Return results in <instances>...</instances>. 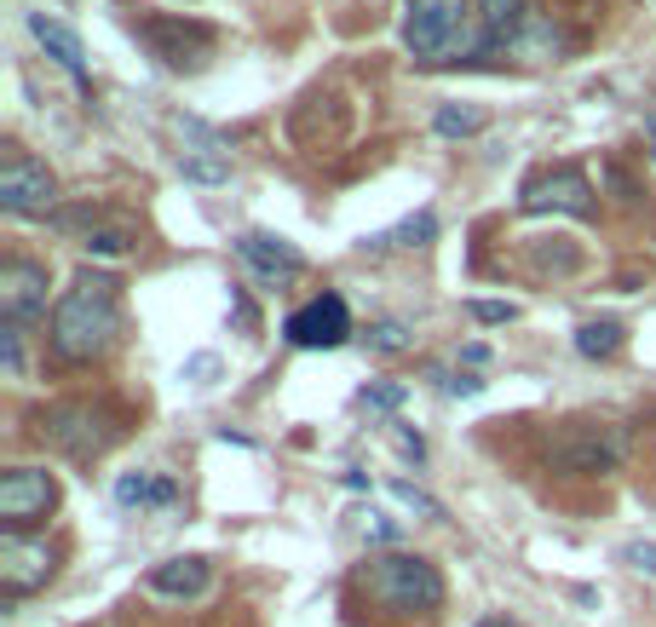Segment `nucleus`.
I'll return each mask as SVG.
<instances>
[{
    "label": "nucleus",
    "instance_id": "nucleus-26",
    "mask_svg": "<svg viewBox=\"0 0 656 627\" xmlns=\"http://www.w3.org/2000/svg\"><path fill=\"white\" fill-rule=\"evenodd\" d=\"M392 495H398V501H403L409 512H421V518H444V507H438V501H432L426 489H415L409 478H392Z\"/></svg>",
    "mask_w": 656,
    "mask_h": 627
},
{
    "label": "nucleus",
    "instance_id": "nucleus-21",
    "mask_svg": "<svg viewBox=\"0 0 656 627\" xmlns=\"http://www.w3.org/2000/svg\"><path fill=\"white\" fill-rule=\"evenodd\" d=\"M432 127H438L444 139H472V133H484V127H490V116H484L478 104H444V110L432 116Z\"/></svg>",
    "mask_w": 656,
    "mask_h": 627
},
{
    "label": "nucleus",
    "instance_id": "nucleus-12",
    "mask_svg": "<svg viewBox=\"0 0 656 627\" xmlns=\"http://www.w3.org/2000/svg\"><path fill=\"white\" fill-rule=\"evenodd\" d=\"M236 259H242L259 282H271V288H282V282H294L305 271L300 248H294V242H282V236H265V231L236 236Z\"/></svg>",
    "mask_w": 656,
    "mask_h": 627
},
{
    "label": "nucleus",
    "instance_id": "nucleus-30",
    "mask_svg": "<svg viewBox=\"0 0 656 627\" xmlns=\"http://www.w3.org/2000/svg\"><path fill=\"white\" fill-rule=\"evenodd\" d=\"M213 374H219V357H213V351H202V357H190L185 363V380H196V386H208Z\"/></svg>",
    "mask_w": 656,
    "mask_h": 627
},
{
    "label": "nucleus",
    "instance_id": "nucleus-16",
    "mask_svg": "<svg viewBox=\"0 0 656 627\" xmlns=\"http://www.w3.org/2000/svg\"><path fill=\"white\" fill-rule=\"evenodd\" d=\"M213 581V564L202 553H185V558H167L150 570V593H162V599H196V593H208Z\"/></svg>",
    "mask_w": 656,
    "mask_h": 627
},
{
    "label": "nucleus",
    "instance_id": "nucleus-7",
    "mask_svg": "<svg viewBox=\"0 0 656 627\" xmlns=\"http://www.w3.org/2000/svg\"><path fill=\"white\" fill-rule=\"evenodd\" d=\"M282 334H288V346H300V351H334L352 340V311H346L340 294H317L311 305L288 311Z\"/></svg>",
    "mask_w": 656,
    "mask_h": 627
},
{
    "label": "nucleus",
    "instance_id": "nucleus-5",
    "mask_svg": "<svg viewBox=\"0 0 656 627\" xmlns=\"http://www.w3.org/2000/svg\"><path fill=\"white\" fill-rule=\"evenodd\" d=\"M41 438L58 455H70V461H93L98 449L110 443V420L93 403H52L47 415H41Z\"/></svg>",
    "mask_w": 656,
    "mask_h": 627
},
{
    "label": "nucleus",
    "instance_id": "nucleus-8",
    "mask_svg": "<svg viewBox=\"0 0 656 627\" xmlns=\"http://www.w3.org/2000/svg\"><path fill=\"white\" fill-rule=\"evenodd\" d=\"M58 570V553H52L47 541H35V535H6L0 541V587H6V599H29V593H41Z\"/></svg>",
    "mask_w": 656,
    "mask_h": 627
},
{
    "label": "nucleus",
    "instance_id": "nucleus-24",
    "mask_svg": "<svg viewBox=\"0 0 656 627\" xmlns=\"http://www.w3.org/2000/svg\"><path fill=\"white\" fill-rule=\"evenodd\" d=\"M127 248H133V236L116 231V225H104V231H87V254H98V259H121Z\"/></svg>",
    "mask_w": 656,
    "mask_h": 627
},
{
    "label": "nucleus",
    "instance_id": "nucleus-19",
    "mask_svg": "<svg viewBox=\"0 0 656 627\" xmlns=\"http://www.w3.org/2000/svg\"><path fill=\"white\" fill-rule=\"evenodd\" d=\"M116 501L121 507H179V484H173V478H156V472H121Z\"/></svg>",
    "mask_w": 656,
    "mask_h": 627
},
{
    "label": "nucleus",
    "instance_id": "nucleus-15",
    "mask_svg": "<svg viewBox=\"0 0 656 627\" xmlns=\"http://www.w3.org/2000/svg\"><path fill=\"white\" fill-rule=\"evenodd\" d=\"M524 18H530V6L524 0H478V18H472V35H478V58H490V52H501L507 58V47H513V35L524 29Z\"/></svg>",
    "mask_w": 656,
    "mask_h": 627
},
{
    "label": "nucleus",
    "instance_id": "nucleus-31",
    "mask_svg": "<svg viewBox=\"0 0 656 627\" xmlns=\"http://www.w3.org/2000/svg\"><path fill=\"white\" fill-rule=\"evenodd\" d=\"M444 392L449 397H478V392H484V380H478V374H449Z\"/></svg>",
    "mask_w": 656,
    "mask_h": 627
},
{
    "label": "nucleus",
    "instance_id": "nucleus-25",
    "mask_svg": "<svg viewBox=\"0 0 656 627\" xmlns=\"http://www.w3.org/2000/svg\"><path fill=\"white\" fill-rule=\"evenodd\" d=\"M357 403H363V409H375V415H392V409H403V386H392V380L363 386V392H357Z\"/></svg>",
    "mask_w": 656,
    "mask_h": 627
},
{
    "label": "nucleus",
    "instance_id": "nucleus-28",
    "mask_svg": "<svg viewBox=\"0 0 656 627\" xmlns=\"http://www.w3.org/2000/svg\"><path fill=\"white\" fill-rule=\"evenodd\" d=\"M0 357H6V374H24V346H18V323L0 328Z\"/></svg>",
    "mask_w": 656,
    "mask_h": 627
},
{
    "label": "nucleus",
    "instance_id": "nucleus-27",
    "mask_svg": "<svg viewBox=\"0 0 656 627\" xmlns=\"http://www.w3.org/2000/svg\"><path fill=\"white\" fill-rule=\"evenodd\" d=\"M622 564L639 570V576H656V541H628V547H622Z\"/></svg>",
    "mask_w": 656,
    "mask_h": 627
},
{
    "label": "nucleus",
    "instance_id": "nucleus-13",
    "mask_svg": "<svg viewBox=\"0 0 656 627\" xmlns=\"http://www.w3.org/2000/svg\"><path fill=\"white\" fill-rule=\"evenodd\" d=\"M144 41L156 47L162 64H173V70H196V64H202V52L213 47V29L179 24V18H150V24H144Z\"/></svg>",
    "mask_w": 656,
    "mask_h": 627
},
{
    "label": "nucleus",
    "instance_id": "nucleus-32",
    "mask_svg": "<svg viewBox=\"0 0 656 627\" xmlns=\"http://www.w3.org/2000/svg\"><path fill=\"white\" fill-rule=\"evenodd\" d=\"M363 535H369V541H398V524L380 518V512H369V518H363Z\"/></svg>",
    "mask_w": 656,
    "mask_h": 627
},
{
    "label": "nucleus",
    "instance_id": "nucleus-29",
    "mask_svg": "<svg viewBox=\"0 0 656 627\" xmlns=\"http://www.w3.org/2000/svg\"><path fill=\"white\" fill-rule=\"evenodd\" d=\"M467 311L478 317V323H513V317H518L513 305H501V300H472Z\"/></svg>",
    "mask_w": 656,
    "mask_h": 627
},
{
    "label": "nucleus",
    "instance_id": "nucleus-6",
    "mask_svg": "<svg viewBox=\"0 0 656 627\" xmlns=\"http://www.w3.org/2000/svg\"><path fill=\"white\" fill-rule=\"evenodd\" d=\"M58 507V484H52V472L41 466H12L6 478H0V524L6 535H24L35 518H47Z\"/></svg>",
    "mask_w": 656,
    "mask_h": 627
},
{
    "label": "nucleus",
    "instance_id": "nucleus-20",
    "mask_svg": "<svg viewBox=\"0 0 656 627\" xmlns=\"http://www.w3.org/2000/svg\"><path fill=\"white\" fill-rule=\"evenodd\" d=\"M432 236H438V219H432V213L421 208V213H409V219H403L398 231L363 236V248H369V254H386V248H426Z\"/></svg>",
    "mask_w": 656,
    "mask_h": 627
},
{
    "label": "nucleus",
    "instance_id": "nucleus-2",
    "mask_svg": "<svg viewBox=\"0 0 656 627\" xmlns=\"http://www.w3.org/2000/svg\"><path fill=\"white\" fill-rule=\"evenodd\" d=\"M363 593L369 604H380L386 616H432L438 604H444V576H438V564L421 553H380L363 564Z\"/></svg>",
    "mask_w": 656,
    "mask_h": 627
},
{
    "label": "nucleus",
    "instance_id": "nucleus-3",
    "mask_svg": "<svg viewBox=\"0 0 656 627\" xmlns=\"http://www.w3.org/2000/svg\"><path fill=\"white\" fill-rule=\"evenodd\" d=\"M467 18H478L467 0H409L403 6V47L421 64L478 58V35H467Z\"/></svg>",
    "mask_w": 656,
    "mask_h": 627
},
{
    "label": "nucleus",
    "instance_id": "nucleus-11",
    "mask_svg": "<svg viewBox=\"0 0 656 627\" xmlns=\"http://www.w3.org/2000/svg\"><path fill=\"white\" fill-rule=\"evenodd\" d=\"M0 311H6V323H18V328L47 317V265L6 259L0 265Z\"/></svg>",
    "mask_w": 656,
    "mask_h": 627
},
{
    "label": "nucleus",
    "instance_id": "nucleus-1",
    "mask_svg": "<svg viewBox=\"0 0 656 627\" xmlns=\"http://www.w3.org/2000/svg\"><path fill=\"white\" fill-rule=\"evenodd\" d=\"M116 334H121L116 282L98 277V271H81L75 288L52 311V351L64 363H93V357H104L116 346Z\"/></svg>",
    "mask_w": 656,
    "mask_h": 627
},
{
    "label": "nucleus",
    "instance_id": "nucleus-23",
    "mask_svg": "<svg viewBox=\"0 0 656 627\" xmlns=\"http://www.w3.org/2000/svg\"><path fill=\"white\" fill-rule=\"evenodd\" d=\"M369 346H375L380 357H398V351H409V328H403L398 317H380V323L369 328Z\"/></svg>",
    "mask_w": 656,
    "mask_h": 627
},
{
    "label": "nucleus",
    "instance_id": "nucleus-14",
    "mask_svg": "<svg viewBox=\"0 0 656 627\" xmlns=\"http://www.w3.org/2000/svg\"><path fill=\"white\" fill-rule=\"evenodd\" d=\"M29 35L41 41V52H47L58 70H70L75 81H81V93H93L87 52H81V41H75V29H70V24H58V18H47V12H29Z\"/></svg>",
    "mask_w": 656,
    "mask_h": 627
},
{
    "label": "nucleus",
    "instance_id": "nucleus-17",
    "mask_svg": "<svg viewBox=\"0 0 656 627\" xmlns=\"http://www.w3.org/2000/svg\"><path fill=\"white\" fill-rule=\"evenodd\" d=\"M564 29L547 18V12H530L524 18V29L513 35V47H507V58H518V64H559L564 58Z\"/></svg>",
    "mask_w": 656,
    "mask_h": 627
},
{
    "label": "nucleus",
    "instance_id": "nucleus-10",
    "mask_svg": "<svg viewBox=\"0 0 656 627\" xmlns=\"http://www.w3.org/2000/svg\"><path fill=\"white\" fill-rule=\"evenodd\" d=\"M524 208L530 213H570V219H593V185L582 167H547L524 185Z\"/></svg>",
    "mask_w": 656,
    "mask_h": 627
},
{
    "label": "nucleus",
    "instance_id": "nucleus-4",
    "mask_svg": "<svg viewBox=\"0 0 656 627\" xmlns=\"http://www.w3.org/2000/svg\"><path fill=\"white\" fill-rule=\"evenodd\" d=\"M622 426H605V420H576L564 426L559 438L547 443V466L564 472V478H605L622 461Z\"/></svg>",
    "mask_w": 656,
    "mask_h": 627
},
{
    "label": "nucleus",
    "instance_id": "nucleus-9",
    "mask_svg": "<svg viewBox=\"0 0 656 627\" xmlns=\"http://www.w3.org/2000/svg\"><path fill=\"white\" fill-rule=\"evenodd\" d=\"M58 202V185H52V173L41 162H29L24 150H6V162H0V208L6 213H47Z\"/></svg>",
    "mask_w": 656,
    "mask_h": 627
},
{
    "label": "nucleus",
    "instance_id": "nucleus-33",
    "mask_svg": "<svg viewBox=\"0 0 656 627\" xmlns=\"http://www.w3.org/2000/svg\"><path fill=\"white\" fill-rule=\"evenodd\" d=\"M398 443H403V455H415V461H426V438L415 432V426H403V432H398Z\"/></svg>",
    "mask_w": 656,
    "mask_h": 627
},
{
    "label": "nucleus",
    "instance_id": "nucleus-22",
    "mask_svg": "<svg viewBox=\"0 0 656 627\" xmlns=\"http://www.w3.org/2000/svg\"><path fill=\"white\" fill-rule=\"evenodd\" d=\"M622 340H628V334H622V323H582L576 328V351H582V357H616V351H622Z\"/></svg>",
    "mask_w": 656,
    "mask_h": 627
},
{
    "label": "nucleus",
    "instance_id": "nucleus-18",
    "mask_svg": "<svg viewBox=\"0 0 656 627\" xmlns=\"http://www.w3.org/2000/svg\"><path fill=\"white\" fill-rule=\"evenodd\" d=\"M179 173H185L190 185H225V179H231V150L202 127V144L179 156Z\"/></svg>",
    "mask_w": 656,
    "mask_h": 627
}]
</instances>
